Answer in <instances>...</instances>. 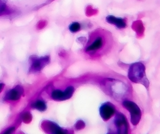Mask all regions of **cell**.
<instances>
[{
  "mask_svg": "<svg viewBox=\"0 0 160 134\" xmlns=\"http://www.w3.org/2000/svg\"><path fill=\"white\" fill-rule=\"evenodd\" d=\"M106 44V40L104 36L96 33L89 38L87 42L85 51L89 55H95L100 53L104 49Z\"/></svg>",
  "mask_w": 160,
  "mask_h": 134,
  "instance_id": "obj_1",
  "label": "cell"
},
{
  "mask_svg": "<svg viewBox=\"0 0 160 134\" xmlns=\"http://www.w3.org/2000/svg\"><path fill=\"white\" fill-rule=\"evenodd\" d=\"M122 105L125 108H126L130 114L131 121L134 125H136L138 123L141 118V110L135 102L130 100H125Z\"/></svg>",
  "mask_w": 160,
  "mask_h": 134,
  "instance_id": "obj_2",
  "label": "cell"
},
{
  "mask_svg": "<svg viewBox=\"0 0 160 134\" xmlns=\"http://www.w3.org/2000/svg\"><path fill=\"white\" fill-rule=\"evenodd\" d=\"M116 113L115 106L110 102H105L100 107V114L105 121L110 120Z\"/></svg>",
  "mask_w": 160,
  "mask_h": 134,
  "instance_id": "obj_3",
  "label": "cell"
},
{
  "mask_svg": "<svg viewBox=\"0 0 160 134\" xmlns=\"http://www.w3.org/2000/svg\"><path fill=\"white\" fill-rule=\"evenodd\" d=\"M115 123L118 134H128V125L126 118L123 114L119 113L117 114L115 119Z\"/></svg>",
  "mask_w": 160,
  "mask_h": 134,
  "instance_id": "obj_4",
  "label": "cell"
},
{
  "mask_svg": "<svg viewBox=\"0 0 160 134\" xmlns=\"http://www.w3.org/2000/svg\"><path fill=\"white\" fill-rule=\"evenodd\" d=\"M23 93V89L21 86H17L14 87V89L10 90L6 93L5 99L7 100H11V101H16L20 99L21 95Z\"/></svg>",
  "mask_w": 160,
  "mask_h": 134,
  "instance_id": "obj_5",
  "label": "cell"
},
{
  "mask_svg": "<svg viewBox=\"0 0 160 134\" xmlns=\"http://www.w3.org/2000/svg\"><path fill=\"white\" fill-rule=\"evenodd\" d=\"M106 21L108 23L115 25L117 28L119 29H123L127 27V23L125 22V19L122 18H119L112 16V15H109L106 17Z\"/></svg>",
  "mask_w": 160,
  "mask_h": 134,
  "instance_id": "obj_6",
  "label": "cell"
},
{
  "mask_svg": "<svg viewBox=\"0 0 160 134\" xmlns=\"http://www.w3.org/2000/svg\"><path fill=\"white\" fill-rule=\"evenodd\" d=\"M45 129L50 134H66V132L59 126L52 122H47L44 124Z\"/></svg>",
  "mask_w": 160,
  "mask_h": 134,
  "instance_id": "obj_7",
  "label": "cell"
},
{
  "mask_svg": "<svg viewBox=\"0 0 160 134\" xmlns=\"http://www.w3.org/2000/svg\"><path fill=\"white\" fill-rule=\"evenodd\" d=\"M48 62V58L47 57H42L41 59H32V63L31 64V70L32 71H39L42 68L45 64Z\"/></svg>",
  "mask_w": 160,
  "mask_h": 134,
  "instance_id": "obj_8",
  "label": "cell"
},
{
  "mask_svg": "<svg viewBox=\"0 0 160 134\" xmlns=\"http://www.w3.org/2000/svg\"><path fill=\"white\" fill-rule=\"evenodd\" d=\"M51 97L56 101L66 100V99H65V92L59 89H55L51 93Z\"/></svg>",
  "mask_w": 160,
  "mask_h": 134,
  "instance_id": "obj_9",
  "label": "cell"
},
{
  "mask_svg": "<svg viewBox=\"0 0 160 134\" xmlns=\"http://www.w3.org/2000/svg\"><path fill=\"white\" fill-rule=\"evenodd\" d=\"M32 107L33 108H36L40 111H44L47 110V108L46 103L42 100H40V99L33 103Z\"/></svg>",
  "mask_w": 160,
  "mask_h": 134,
  "instance_id": "obj_10",
  "label": "cell"
},
{
  "mask_svg": "<svg viewBox=\"0 0 160 134\" xmlns=\"http://www.w3.org/2000/svg\"><path fill=\"white\" fill-rule=\"evenodd\" d=\"M81 29V25L78 22H73L69 25V30L71 33H77Z\"/></svg>",
  "mask_w": 160,
  "mask_h": 134,
  "instance_id": "obj_11",
  "label": "cell"
},
{
  "mask_svg": "<svg viewBox=\"0 0 160 134\" xmlns=\"http://www.w3.org/2000/svg\"><path fill=\"white\" fill-rule=\"evenodd\" d=\"M65 92V99H70L74 94V88L73 86H69L66 88V89L64 91Z\"/></svg>",
  "mask_w": 160,
  "mask_h": 134,
  "instance_id": "obj_12",
  "label": "cell"
},
{
  "mask_svg": "<svg viewBox=\"0 0 160 134\" xmlns=\"http://www.w3.org/2000/svg\"><path fill=\"white\" fill-rule=\"evenodd\" d=\"M5 9H6L5 5L3 4V3H2L1 1H0V14H1L2 12H3V11L5 10Z\"/></svg>",
  "mask_w": 160,
  "mask_h": 134,
  "instance_id": "obj_13",
  "label": "cell"
},
{
  "mask_svg": "<svg viewBox=\"0 0 160 134\" xmlns=\"http://www.w3.org/2000/svg\"><path fill=\"white\" fill-rule=\"evenodd\" d=\"M14 127H10L8 129H7L6 131L5 132V133H3V134H11L14 132Z\"/></svg>",
  "mask_w": 160,
  "mask_h": 134,
  "instance_id": "obj_14",
  "label": "cell"
},
{
  "mask_svg": "<svg viewBox=\"0 0 160 134\" xmlns=\"http://www.w3.org/2000/svg\"><path fill=\"white\" fill-rule=\"evenodd\" d=\"M3 87H4V85H3V84L0 83V93H1V91L3 90Z\"/></svg>",
  "mask_w": 160,
  "mask_h": 134,
  "instance_id": "obj_15",
  "label": "cell"
}]
</instances>
